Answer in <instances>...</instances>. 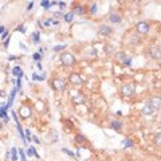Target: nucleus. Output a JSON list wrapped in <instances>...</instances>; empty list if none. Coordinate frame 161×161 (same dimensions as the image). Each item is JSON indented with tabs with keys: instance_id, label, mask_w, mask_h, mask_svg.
Instances as JSON below:
<instances>
[{
	"instance_id": "nucleus-46",
	"label": "nucleus",
	"mask_w": 161,
	"mask_h": 161,
	"mask_svg": "<svg viewBox=\"0 0 161 161\" xmlns=\"http://www.w3.org/2000/svg\"><path fill=\"white\" fill-rule=\"evenodd\" d=\"M8 121H10V117H6V118H4V122H8Z\"/></svg>"
},
{
	"instance_id": "nucleus-31",
	"label": "nucleus",
	"mask_w": 161,
	"mask_h": 161,
	"mask_svg": "<svg viewBox=\"0 0 161 161\" xmlns=\"http://www.w3.org/2000/svg\"><path fill=\"white\" fill-rule=\"evenodd\" d=\"M18 153L20 154V160L22 161H26V153H24V151H22V149H20V151H18Z\"/></svg>"
},
{
	"instance_id": "nucleus-17",
	"label": "nucleus",
	"mask_w": 161,
	"mask_h": 161,
	"mask_svg": "<svg viewBox=\"0 0 161 161\" xmlns=\"http://www.w3.org/2000/svg\"><path fill=\"white\" fill-rule=\"evenodd\" d=\"M11 160L12 161H18V151H16V148H12V149H11Z\"/></svg>"
},
{
	"instance_id": "nucleus-29",
	"label": "nucleus",
	"mask_w": 161,
	"mask_h": 161,
	"mask_svg": "<svg viewBox=\"0 0 161 161\" xmlns=\"http://www.w3.org/2000/svg\"><path fill=\"white\" fill-rule=\"evenodd\" d=\"M87 55H93V56H95V55H97V50H95L94 47H90V49L87 50Z\"/></svg>"
},
{
	"instance_id": "nucleus-18",
	"label": "nucleus",
	"mask_w": 161,
	"mask_h": 161,
	"mask_svg": "<svg viewBox=\"0 0 161 161\" xmlns=\"http://www.w3.org/2000/svg\"><path fill=\"white\" fill-rule=\"evenodd\" d=\"M112 128L114 130H121V128H122V122H121V121H113Z\"/></svg>"
},
{
	"instance_id": "nucleus-39",
	"label": "nucleus",
	"mask_w": 161,
	"mask_h": 161,
	"mask_svg": "<svg viewBox=\"0 0 161 161\" xmlns=\"http://www.w3.org/2000/svg\"><path fill=\"white\" fill-rule=\"evenodd\" d=\"M18 31H20V32H23V34H24V32H26L24 26H19V27H18Z\"/></svg>"
},
{
	"instance_id": "nucleus-4",
	"label": "nucleus",
	"mask_w": 161,
	"mask_h": 161,
	"mask_svg": "<svg viewBox=\"0 0 161 161\" xmlns=\"http://www.w3.org/2000/svg\"><path fill=\"white\" fill-rule=\"evenodd\" d=\"M148 105L151 106L154 112H156V110H160V108H161V98L158 97V95H157V97H152V98L149 99V102H148Z\"/></svg>"
},
{
	"instance_id": "nucleus-13",
	"label": "nucleus",
	"mask_w": 161,
	"mask_h": 161,
	"mask_svg": "<svg viewBox=\"0 0 161 161\" xmlns=\"http://www.w3.org/2000/svg\"><path fill=\"white\" fill-rule=\"evenodd\" d=\"M153 113H154V110L149 105H148V103L144 106V109H142V114H144V116H152Z\"/></svg>"
},
{
	"instance_id": "nucleus-3",
	"label": "nucleus",
	"mask_w": 161,
	"mask_h": 161,
	"mask_svg": "<svg viewBox=\"0 0 161 161\" xmlns=\"http://www.w3.org/2000/svg\"><path fill=\"white\" fill-rule=\"evenodd\" d=\"M149 23H146V22H138L136 26V30L138 34H142V35H145V34H148L149 32Z\"/></svg>"
},
{
	"instance_id": "nucleus-11",
	"label": "nucleus",
	"mask_w": 161,
	"mask_h": 161,
	"mask_svg": "<svg viewBox=\"0 0 161 161\" xmlns=\"http://www.w3.org/2000/svg\"><path fill=\"white\" fill-rule=\"evenodd\" d=\"M16 87H14V90L11 91V94H10V98H8V103L7 105H6V108H11V106H12V103H14V99H15V95H16Z\"/></svg>"
},
{
	"instance_id": "nucleus-20",
	"label": "nucleus",
	"mask_w": 161,
	"mask_h": 161,
	"mask_svg": "<svg viewBox=\"0 0 161 161\" xmlns=\"http://www.w3.org/2000/svg\"><path fill=\"white\" fill-rule=\"evenodd\" d=\"M73 19H74V14H73V12H67V14L65 15V20H66L67 23H71V22H73Z\"/></svg>"
},
{
	"instance_id": "nucleus-21",
	"label": "nucleus",
	"mask_w": 161,
	"mask_h": 161,
	"mask_svg": "<svg viewBox=\"0 0 161 161\" xmlns=\"http://www.w3.org/2000/svg\"><path fill=\"white\" fill-rule=\"evenodd\" d=\"M32 79H34V80H44V79H46V74H43V75L32 74Z\"/></svg>"
},
{
	"instance_id": "nucleus-12",
	"label": "nucleus",
	"mask_w": 161,
	"mask_h": 161,
	"mask_svg": "<svg viewBox=\"0 0 161 161\" xmlns=\"http://www.w3.org/2000/svg\"><path fill=\"white\" fill-rule=\"evenodd\" d=\"M12 74H14L16 78H19V79H22V77L24 75V73L22 71V69L19 66H16V67H14V70H12Z\"/></svg>"
},
{
	"instance_id": "nucleus-43",
	"label": "nucleus",
	"mask_w": 161,
	"mask_h": 161,
	"mask_svg": "<svg viewBox=\"0 0 161 161\" xmlns=\"http://www.w3.org/2000/svg\"><path fill=\"white\" fill-rule=\"evenodd\" d=\"M4 31H6V27H4V26H0V34H3Z\"/></svg>"
},
{
	"instance_id": "nucleus-40",
	"label": "nucleus",
	"mask_w": 161,
	"mask_h": 161,
	"mask_svg": "<svg viewBox=\"0 0 161 161\" xmlns=\"http://www.w3.org/2000/svg\"><path fill=\"white\" fill-rule=\"evenodd\" d=\"M58 4H59L60 8H65V7H66V3H65V1H58Z\"/></svg>"
},
{
	"instance_id": "nucleus-45",
	"label": "nucleus",
	"mask_w": 161,
	"mask_h": 161,
	"mask_svg": "<svg viewBox=\"0 0 161 161\" xmlns=\"http://www.w3.org/2000/svg\"><path fill=\"white\" fill-rule=\"evenodd\" d=\"M15 59H18V56H14V55L10 56V60H15Z\"/></svg>"
},
{
	"instance_id": "nucleus-22",
	"label": "nucleus",
	"mask_w": 161,
	"mask_h": 161,
	"mask_svg": "<svg viewBox=\"0 0 161 161\" xmlns=\"http://www.w3.org/2000/svg\"><path fill=\"white\" fill-rule=\"evenodd\" d=\"M0 117H1V118H6V117H7V108H4V106L0 108Z\"/></svg>"
},
{
	"instance_id": "nucleus-8",
	"label": "nucleus",
	"mask_w": 161,
	"mask_h": 161,
	"mask_svg": "<svg viewBox=\"0 0 161 161\" xmlns=\"http://www.w3.org/2000/svg\"><path fill=\"white\" fill-rule=\"evenodd\" d=\"M19 114H20L22 118H30L31 117V108H28V106H22L20 109H19Z\"/></svg>"
},
{
	"instance_id": "nucleus-19",
	"label": "nucleus",
	"mask_w": 161,
	"mask_h": 161,
	"mask_svg": "<svg viewBox=\"0 0 161 161\" xmlns=\"http://www.w3.org/2000/svg\"><path fill=\"white\" fill-rule=\"evenodd\" d=\"M122 145L125 148H132L133 146V141L130 140V138H125V140L122 141Z\"/></svg>"
},
{
	"instance_id": "nucleus-34",
	"label": "nucleus",
	"mask_w": 161,
	"mask_h": 161,
	"mask_svg": "<svg viewBox=\"0 0 161 161\" xmlns=\"http://www.w3.org/2000/svg\"><path fill=\"white\" fill-rule=\"evenodd\" d=\"M156 144H157V145L161 144V134L160 133H157V136H156Z\"/></svg>"
},
{
	"instance_id": "nucleus-44",
	"label": "nucleus",
	"mask_w": 161,
	"mask_h": 161,
	"mask_svg": "<svg viewBox=\"0 0 161 161\" xmlns=\"http://www.w3.org/2000/svg\"><path fill=\"white\" fill-rule=\"evenodd\" d=\"M26 134H27L28 140H30V134H31V132H30V129H27V130H26Z\"/></svg>"
},
{
	"instance_id": "nucleus-2",
	"label": "nucleus",
	"mask_w": 161,
	"mask_h": 161,
	"mask_svg": "<svg viewBox=\"0 0 161 161\" xmlns=\"http://www.w3.org/2000/svg\"><path fill=\"white\" fill-rule=\"evenodd\" d=\"M121 93L124 97H132L136 93V85L134 83H126L121 87Z\"/></svg>"
},
{
	"instance_id": "nucleus-35",
	"label": "nucleus",
	"mask_w": 161,
	"mask_h": 161,
	"mask_svg": "<svg viewBox=\"0 0 161 161\" xmlns=\"http://www.w3.org/2000/svg\"><path fill=\"white\" fill-rule=\"evenodd\" d=\"M11 113H12V117H14L15 122H16V124H19V119H18V116H16V112H11Z\"/></svg>"
},
{
	"instance_id": "nucleus-36",
	"label": "nucleus",
	"mask_w": 161,
	"mask_h": 161,
	"mask_svg": "<svg viewBox=\"0 0 161 161\" xmlns=\"http://www.w3.org/2000/svg\"><path fill=\"white\" fill-rule=\"evenodd\" d=\"M62 151H63V152H65V153H67V154H70L71 157H75V156H74V153H73V152H70V151H69V149H62Z\"/></svg>"
},
{
	"instance_id": "nucleus-15",
	"label": "nucleus",
	"mask_w": 161,
	"mask_h": 161,
	"mask_svg": "<svg viewBox=\"0 0 161 161\" xmlns=\"http://www.w3.org/2000/svg\"><path fill=\"white\" fill-rule=\"evenodd\" d=\"M31 38H32V42L35 43V44H38V43L40 42V32H39V31H35V32H32Z\"/></svg>"
},
{
	"instance_id": "nucleus-24",
	"label": "nucleus",
	"mask_w": 161,
	"mask_h": 161,
	"mask_svg": "<svg viewBox=\"0 0 161 161\" xmlns=\"http://www.w3.org/2000/svg\"><path fill=\"white\" fill-rule=\"evenodd\" d=\"M40 6H42L43 8H50L51 7V1H49V0H43V1H40Z\"/></svg>"
},
{
	"instance_id": "nucleus-25",
	"label": "nucleus",
	"mask_w": 161,
	"mask_h": 161,
	"mask_svg": "<svg viewBox=\"0 0 161 161\" xmlns=\"http://www.w3.org/2000/svg\"><path fill=\"white\" fill-rule=\"evenodd\" d=\"M75 141H77V142H86V137L82 136V134H78V136L75 137Z\"/></svg>"
},
{
	"instance_id": "nucleus-27",
	"label": "nucleus",
	"mask_w": 161,
	"mask_h": 161,
	"mask_svg": "<svg viewBox=\"0 0 161 161\" xmlns=\"http://www.w3.org/2000/svg\"><path fill=\"white\" fill-rule=\"evenodd\" d=\"M32 58H34V60H35L36 63H39V62H40V59H42V55H40L39 53H35L34 55H32Z\"/></svg>"
},
{
	"instance_id": "nucleus-26",
	"label": "nucleus",
	"mask_w": 161,
	"mask_h": 161,
	"mask_svg": "<svg viewBox=\"0 0 161 161\" xmlns=\"http://www.w3.org/2000/svg\"><path fill=\"white\" fill-rule=\"evenodd\" d=\"M97 11H98L97 3H93V4L90 6V12H91V14H97Z\"/></svg>"
},
{
	"instance_id": "nucleus-6",
	"label": "nucleus",
	"mask_w": 161,
	"mask_h": 161,
	"mask_svg": "<svg viewBox=\"0 0 161 161\" xmlns=\"http://www.w3.org/2000/svg\"><path fill=\"white\" fill-rule=\"evenodd\" d=\"M116 58H117V59H118L121 63H124L125 66H130V65H132V58L126 56V54H124V53H117Z\"/></svg>"
},
{
	"instance_id": "nucleus-41",
	"label": "nucleus",
	"mask_w": 161,
	"mask_h": 161,
	"mask_svg": "<svg viewBox=\"0 0 161 161\" xmlns=\"http://www.w3.org/2000/svg\"><path fill=\"white\" fill-rule=\"evenodd\" d=\"M32 140H34V142H36V144H38V145L40 144V140H39L38 137H35V136H34V137H32Z\"/></svg>"
},
{
	"instance_id": "nucleus-32",
	"label": "nucleus",
	"mask_w": 161,
	"mask_h": 161,
	"mask_svg": "<svg viewBox=\"0 0 161 161\" xmlns=\"http://www.w3.org/2000/svg\"><path fill=\"white\" fill-rule=\"evenodd\" d=\"M19 46H20V49L23 50V51H28V47H27V46H26L23 42H20V43H19Z\"/></svg>"
},
{
	"instance_id": "nucleus-42",
	"label": "nucleus",
	"mask_w": 161,
	"mask_h": 161,
	"mask_svg": "<svg viewBox=\"0 0 161 161\" xmlns=\"http://www.w3.org/2000/svg\"><path fill=\"white\" fill-rule=\"evenodd\" d=\"M8 43H10V38H7V40H4V47H8Z\"/></svg>"
},
{
	"instance_id": "nucleus-30",
	"label": "nucleus",
	"mask_w": 161,
	"mask_h": 161,
	"mask_svg": "<svg viewBox=\"0 0 161 161\" xmlns=\"http://www.w3.org/2000/svg\"><path fill=\"white\" fill-rule=\"evenodd\" d=\"M74 102H75V103H83V102H85V98L82 97V95H78L77 98L74 99Z\"/></svg>"
},
{
	"instance_id": "nucleus-33",
	"label": "nucleus",
	"mask_w": 161,
	"mask_h": 161,
	"mask_svg": "<svg viewBox=\"0 0 161 161\" xmlns=\"http://www.w3.org/2000/svg\"><path fill=\"white\" fill-rule=\"evenodd\" d=\"M20 87H22V80L19 79H16V90H20Z\"/></svg>"
},
{
	"instance_id": "nucleus-1",
	"label": "nucleus",
	"mask_w": 161,
	"mask_h": 161,
	"mask_svg": "<svg viewBox=\"0 0 161 161\" xmlns=\"http://www.w3.org/2000/svg\"><path fill=\"white\" fill-rule=\"evenodd\" d=\"M60 62L65 66H74L75 65V56L71 53H63L60 55Z\"/></svg>"
},
{
	"instance_id": "nucleus-10",
	"label": "nucleus",
	"mask_w": 161,
	"mask_h": 161,
	"mask_svg": "<svg viewBox=\"0 0 161 161\" xmlns=\"http://www.w3.org/2000/svg\"><path fill=\"white\" fill-rule=\"evenodd\" d=\"M99 34H102V35H112L113 28L109 27V26H102V27L99 28Z\"/></svg>"
},
{
	"instance_id": "nucleus-37",
	"label": "nucleus",
	"mask_w": 161,
	"mask_h": 161,
	"mask_svg": "<svg viewBox=\"0 0 161 161\" xmlns=\"http://www.w3.org/2000/svg\"><path fill=\"white\" fill-rule=\"evenodd\" d=\"M7 36H8V31L6 30V31L1 34V39H3V40H6V38H7Z\"/></svg>"
},
{
	"instance_id": "nucleus-7",
	"label": "nucleus",
	"mask_w": 161,
	"mask_h": 161,
	"mask_svg": "<svg viewBox=\"0 0 161 161\" xmlns=\"http://www.w3.org/2000/svg\"><path fill=\"white\" fill-rule=\"evenodd\" d=\"M149 54H151L152 59H160V56H161L160 46H152L151 49H149Z\"/></svg>"
},
{
	"instance_id": "nucleus-16",
	"label": "nucleus",
	"mask_w": 161,
	"mask_h": 161,
	"mask_svg": "<svg viewBox=\"0 0 161 161\" xmlns=\"http://www.w3.org/2000/svg\"><path fill=\"white\" fill-rule=\"evenodd\" d=\"M109 20L112 22V23H119L121 22V16L118 14H112L109 16Z\"/></svg>"
},
{
	"instance_id": "nucleus-23",
	"label": "nucleus",
	"mask_w": 161,
	"mask_h": 161,
	"mask_svg": "<svg viewBox=\"0 0 161 161\" xmlns=\"http://www.w3.org/2000/svg\"><path fill=\"white\" fill-rule=\"evenodd\" d=\"M105 53L106 54H109V55H110V54H113L114 53V47H113V46H105Z\"/></svg>"
},
{
	"instance_id": "nucleus-5",
	"label": "nucleus",
	"mask_w": 161,
	"mask_h": 161,
	"mask_svg": "<svg viewBox=\"0 0 161 161\" xmlns=\"http://www.w3.org/2000/svg\"><path fill=\"white\" fill-rule=\"evenodd\" d=\"M53 87L55 89L56 91H65L66 83H65V80H63L62 78H56V79L53 80Z\"/></svg>"
},
{
	"instance_id": "nucleus-14",
	"label": "nucleus",
	"mask_w": 161,
	"mask_h": 161,
	"mask_svg": "<svg viewBox=\"0 0 161 161\" xmlns=\"http://www.w3.org/2000/svg\"><path fill=\"white\" fill-rule=\"evenodd\" d=\"M71 12H73L74 15H83L85 14V7L83 6H77V7L74 8V11H71Z\"/></svg>"
},
{
	"instance_id": "nucleus-47",
	"label": "nucleus",
	"mask_w": 161,
	"mask_h": 161,
	"mask_svg": "<svg viewBox=\"0 0 161 161\" xmlns=\"http://www.w3.org/2000/svg\"><path fill=\"white\" fill-rule=\"evenodd\" d=\"M1 128H3V125H1V122H0V130H1Z\"/></svg>"
},
{
	"instance_id": "nucleus-28",
	"label": "nucleus",
	"mask_w": 161,
	"mask_h": 161,
	"mask_svg": "<svg viewBox=\"0 0 161 161\" xmlns=\"http://www.w3.org/2000/svg\"><path fill=\"white\" fill-rule=\"evenodd\" d=\"M63 49H66V44H58V46H55V47H54V51H55V53H58V51H62Z\"/></svg>"
},
{
	"instance_id": "nucleus-38",
	"label": "nucleus",
	"mask_w": 161,
	"mask_h": 161,
	"mask_svg": "<svg viewBox=\"0 0 161 161\" xmlns=\"http://www.w3.org/2000/svg\"><path fill=\"white\" fill-rule=\"evenodd\" d=\"M32 7H34V1H30V3H28V6H27V11L32 10Z\"/></svg>"
},
{
	"instance_id": "nucleus-9",
	"label": "nucleus",
	"mask_w": 161,
	"mask_h": 161,
	"mask_svg": "<svg viewBox=\"0 0 161 161\" xmlns=\"http://www.w3.org/2000/svg\"><path fill=\"white\" fill-rule=\"evenodd\" d=\"M70 82L73 85H80L83 80H82V77H80L79 74L73 73V74H70Z\"/></svg>"
}]
</instances>
